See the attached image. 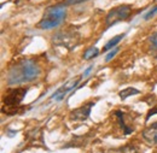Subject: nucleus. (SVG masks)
Wrapping results in <instances>:
<instances>
[{"label": "nucleus", "instance_id": "1", "mask_svg": "<svg viewBox=\"0 0 157 153\" xmlns=\"http://www.w3.org/2000/svg\"><path fill=\"white\" fill-rule=\"evenodd\" d=\"M40 74H41V68L38 62L30 58H24L18 60L16 64H13V66L10 68L6 81L7 84L10 86L29 83L38 80Z\"/></svg>", "mask_w": 157, "mask_h": 153}, {"label": "nucleus", "instance_id": "2", "mask_svg": "<svg viewBox=\"0 0 157 153\" xmlns=\"http://www.w3.org/2000/svg\"><path fill=\"white\" fill-rule=\"evenodd\" d=\"M65 17H67V5L65 4H58V5L50 6L46 9L38 27L44 30H50V29L57 28L64 22Z\"/></svg>", "mask_w": 157, "mask_h": 153}, {"label": "nucleus", "instance_id": "3", "mask_svg": "<svg viewBox=\"0 0 157 153\" xmlns=\"http://www.w3.org/2000/svg\"><path fill=\"white\" fill-rule=\"evenodd\" d=\"M28 92V88H13L11 91H9L5 95H4V106H2V112L6 115H16L18 109H20V104L22 100L24 99V96Z\"/></svg>", "mask_w": 157, "mask_h": 153}, {"label": "nucleus", "instance_id": "4", "mask_svg": "<svg viewBox=\"0 0 157 153\" xmlns=\"http://www.w3.org/2000/svg\"><path fill=\"white\" fill-rule=\"evenodd\" d=\"M131 15H132V7L129 5H120L111 9L105 17V29H109L110 27L115 25L118 22L128 19Z\"/></svg>", "mask_w": 157, "mask_h": 153}, {"label": "nucleus", "instance_id": "5", "mask_svg": "<svg viewBox=\"0 0 157 153\" xmlns=\"http://www.w3.org/2000/svg\"><path fill=\"white\" fill-rule=\"evenodd\" d=\"M78 35L75 32H70V30H63L57 33L53 36V42L67 47L68 50H71L73 47H75L78 43Z\"/></svg>", "mask_w": 157, "mask_h": 153}, {"label": "nucleus", "instance_id": "6", "mask_svg": "<svg viewBox=\"0 0 157 153\" xmlns=\"http://www.w3.org/2000/svg\"><path fill=\"white\" fill-rule=\"evenodd\" d=\"M82 80V76H78V77H75V78H71V80H69L67 83H64L62 87H59L58 89L52 94V99L53 100H57V101H60V100H63L64 99V96L67 95L69 92H71V91H74V88L78 86V83Z\"/></svg>", "mask_w": 157, "mask_h": 153}, {"label": "nucleus", "instance_id": "7", "mask_svg": "<svg viewBox=\"0 0 157 153\" xmlns=\"http://www.w3.org/2000/svg\"><path fill=\"white\" fill-rule=\"evenodd\" d=\"M93 106H94V103H93V101H88V103L83 104L82 106H80V107H78V109L73 110V111L70 112L69 117H70L73 121L83 122V121H86V119L90 117Z\"/></svg>", "mask_w": 157, "mask_h": 153}, {"label": "nucleus", "instance_id": "8", "mask_svg": "<svg viewBox=\"0 0 157 153\" xmlns=\"http://www.w3.org/2000/svg\"><path fill=\"white\" fill-rule=\"evenodd\" d=\"M143 139L150 145H157V122L143 132Z\"/></svg>", "mask_w": 157, "mask_h": 153}, {"label": "nucleus", "instance_id": "9", "mask_svg": "<svg viewBox=\"0 0 157 153\" xmlns=\"http://www.w3.org/2000/svg\"><path fill=\"white\" fill-rule=\"evenodd\" d=\"M147 42H149V52H150V54L157 59V32L154 33L151 36H149Z\"/></svg>", "mask_w": 157, "mask_h": 153}, {"label": "nucleus", "instance_id": "10", "mask_svg": "<svg viewBox=\"0 0 157 153\" xmlns=\"http://www.w3.org/2000/svg\"><path fill=\"white\" fill-rule=\"evenodd\" d=\"M115 115H116V117H117V121H118L120 127H121V128H122V130H123V134H124V135L131 134V133L133 132V129H132V128H129V127L126 124L123 112H122V111H116V114H115Z\"/></svg>", "mask_w": 157, "mask_h": 153}, {"label": "nucleus", "instance_id": "11", "mask_svg": "<svg viewBox=\"0 0 157 153\" xmlns=\"http://www.w3.org/2000/svg\"><path fill=\"white\" fill-rule=\"evenodd\" d=\"M124 38V34H120V35H116V36H114V38L111 39L104 47H103V52H106V51H109V50H113V48H115L116 47V45H117L118 42L122 40V39Z\"/></svg>", "mask_w": 157, "mask_h": 153}, {"label": "nucleus", "instance_id": "12", "mask_svg": "<svg viewBox=\"0 0 157 153\" xmlns=\"http://www.w3.org/2000/svg\"><path fill=\"white\" fill-rule=\"evenodd\" d=\"M136 94H139V91L136 89V88H133V87H128V88H124V89H122L120 93H118V96L123 100V99H127L128 96L131 95H136Z\"/></svg>", "mask_w": 157, "mask_h": 153}, {"label": "nucleus", "instance_id": "13", "mask_svg": "<svg viewBox=\"0 0 157 153\" xmlns=\"http://www.w3.org/2000/svg\"><path fill=\"white\" fill-rule=\"evenodd\" d=\"M98 54H99V50L97 48V47H90L88 50L85 51V53H83L82 58L86 59V60H88V59H92V58L97 57Z\"/></svg>", "mask_w": 157, "mask_h": 153}, {"label": "nucleus", "instance_id": "14", "mask_svg": "<svg viewBox=\"0 0 157 153\" xmlns=\"http://www.w3.org/2000/svg\"><path fill=\"white\" fill-rule=\"evenodd\" d=\"M113 153H138V150L133 145H126L123 147H120L117 150H115Z\"/></svg>", "mask_w": 157, "mask_h": 153}, {"label": "nucleus", "instance_id": "15", "mask_svg": "<svg viewBox=\"0 0 157 153\" xmlns=\"http://www.w3.org/2000/svg\"><path fill=\"white\" fill-rule=\"evenodd\" d=\"M118 51H120V48H118V47H115V48H113V51H111V52H109V54L105 57V62H106V63H108V62H110L113 58L116 56V53H117Z\"/></svg>", "mask_w": 157, "mask_h": 153}, {"label": "nucleus", "instance_id": "16", "mask_svg": "<svg viewBox=\"0 0 157 153\" xmlns=\"http://www.w3.org/2000/svg\"><path fill=\"white\" fill-rule=\"evenodd\" d=\"M156 12H157V5H156V6H154V7H152V9H151V10H150V11H149V12H147L145 16H144V18L150 19L152 16H154V15H155V13H156Z\"/></svg>", "mask_w": 157, "mask_h": 153}, {"label": "nucleus", "instance_id": "17", "mask_svg": "<svg viewBox=\"0 0 157 153\" xmlns=\"http://www.w3.org/2000/svg\"><path fill=\"white\" fill-rule=\"evenodd\" d=\"M88 0H67L65 5H76V4H81V2H86Z\"/></svg>", "mask_w": 157, "mask_h": 153}, {"label": "nucleus", "instance_id": "18", "mask_svg": "<svg viewBox=\"0 0 157 153\" xmlns=\"http://www.w3.org/2000/svg\"><path fill=\"white\" fill-rule=\"evenodd\" d=\"M92 69H93V65H90V66H88V68L86 69V71H85V73H83V74L81 75V76H82V78H85V77L88 76V75H90V73L92 71Z\"/></svg>", "mask_w": 157, "mask_h": 153}, {"label": "nucleus", "instance_id": "19", "mask_svg": "<svg viewBox=\"0 0 157 153\" xmlns=\"http://www.w3.org/2000/svg\"><path fill=\"white\" fill-rule=\"evenodd\" d=\"M155 114H157V106L154 109V110H150V111H149V114H147V116H146V121H147V119H149L151 116L155 115Z\"/></svg>", "mask_w": 157, "mask_h": 153}]
</instances>
